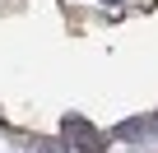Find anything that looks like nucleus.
<instances>
[{
    "label": "nucleus",
    "instance_id": "nucleus-1",
    "mask_svg": "<svg viewBox=\"0 0 158 153\" xmlns=\"http://www.w3.org/2000/svg\"><path fill=\"white\" fill-rule=\"evenodd\" d=\"M60 130H65L70 148H79V153H102V148H107V139H102L84 116H65V121H60Z\"/></svg>",
    "mask_w": 158,
    "mask_h": 153
},
{
    "label": "nucleus",
    "instance_id": "nucleus-2",
    "mask_svg": "<svg viewBox=\"0 0 158 153\" xmlns=\"http://www.w3.org/2000/svg\"><path fill=\"white\" fill-rule=\"evenodd\" d=\"M144 135H158V116H153V121H144Z\"/></svg>",
    "mask_w": 158,
    "mask_h": 153
},
{
    "label": "nucleus",
    "instance_id": "nucleus-3",
    "mask_svg": "<svg viewBox=\"0 0 158 153\" xmlns=\"http://www.w3.org/2000/svg\"><path fill=\"white\" fill-rule=\"evenodd\" d=\"M102 5H121V0H102Z\"/></svg>",
    "mask_w": 158,
    "mask_h": 153
}]
</instances>
